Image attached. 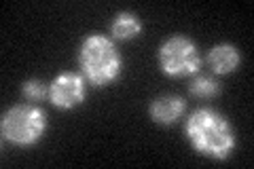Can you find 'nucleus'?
I'll return each instance as SVG.
<instances>
[{"label":"nucleus","instance_id":"nucleus-6","mask_svg":"<svg viewBox=\"0 0 254 169\" xmlns=\"http://www.w3.org/2000/svg\"><path fill=\"white\" fill-rule=\"evenodd\" d=\"M150 118L159 125H174L185 112V102L176 95H161L150 102Z\"/></svg>","mask_w":254,"mask_h":169},{"label":"nucleus","instance_id":"nucleus-2","mask_svg":"<svg viewBox=\"0 0 254 169\" xmlns=\"http://www.w3.org/2000/svg\"><path fill=\"white\" fill-rule=\"evenodd\" d=\"M78 66L87 83H91L93 87H106L121 76L123 59L110 38L102 34H89L78 49Z\"/></svg>","mask_w":254,"mask_h":169},{"label":"nucleus","instance_id":"nucleus-5","mask_svg":"<svg viewBox=\"0 0 254 169\" xmlns=\"http://www.w3.org/2000/svg\"><path fill=\"white\" fill-rule=\"evenodd\" d=\"M49 100L60 110H72L85 100V78L76 72H64L49 85Z\"/></svg>","mask_w":254,"mask_h":169},{"label":"nucleus","instance_id":"nucleus-4","mask_svg":"<svg viewBox=\"0 0 254 169\" xmlns=\"http://www.w3.org/2000/svg\"><path fill=\"white\" fill-rule=\"evenodd\" d=\"M199 51L187 36H172L159 47V66L168 76H189L199 70Z\"/></svg>","mask_w":254,"mask_h":169},{"label":"nucleus","instance_id":"nucleus-9","mask_svg":"<svg viewBox=\"0 0 254 169\" xmlns=\"http://www.w3.org/2000/svg\"><path fill=\"white\" fill-rule=\"evenodd\" d=\"M220 85L214 80L212 76H197L193 83H190V93L195 98H201V100H208V98H214L218 93Z\"/></svg>","mask_w":254,"mask_h":169},{"label":"nucleus","instance_id":"nucleus-7","mask_svg":"<svg viewBox=\"0 0 254 169\" xmlns=\"http://www.w3.org/2000/svg\"><path fill=\"white\" fill-rule=\"evenodd\" d=\"M240 61H242L240 51H237L233 45H229V43L216 45L208 55V63H210L214 74H231V72L237 70Z\"/></svg>","mask_w":254,"mask_h":169},{"label":"nucleus","instance_id":"nucleus-10","mask_svg":"<svg viewBox=\"0 0 254 169\" xmlns=\"http://www.w3.org/2000/svg\"><path fill=\"white\" fill-rule=\"evenodd\" d=\"M21 93L23 98H26L28 102H41L45 95H49V87H47L43 80H28V83H23L21 87Z\"/></svg>","mask_w":254,"mask_h":169},{"label":"nucleus","instance_id":"nucleus-8","mask_svg":"<svg viewBox=\"0 0 254 169\" xmlns=\"http://www.w3.org/2000/svg\"><path fill=\"white\" fill-rule=\"evenodd\" d=\"M142 30V21L138 19V15H133L129 11H121L113 21V36L117 40H133Z\"/></svg>","mask_w":254,"mask_h":169},{"label":"nucleus","instance_id":"nucleus-1","mask_svg":"<svg viewBox=\"0 0 254 169\" xmlns=\"http://www.w3.org/2000/svg\"><path fill=\"white\" fill-rule=\"evenodd\" d=\"M185 133L199 155L216 161H225L235 150V133L227 118L216 110L199 108L187 118Z\"/></svg>","mask_w":254,"mask_h":169},{"label":"nucleus","instance_id":"nucleus-3","mask_svg":"<svg viewBox=\"0 0 254 169\" xmlns=\"http://www.w3.org/2000/svg\"><path fill=\"white\" fill-rule=\"evenodd\" d=\"M0 131H2V138L13 146H34L43 140L47 131V116L41 108L32 104H19L2 114Z\"/></svg>","mask_w":254,"mask_h":169}]
</instances>
